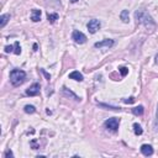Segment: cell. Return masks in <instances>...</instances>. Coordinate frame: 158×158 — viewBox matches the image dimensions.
<instances>
[{"label":"cell","instance_id":"obj_1","mask_svg":"<svg viewBox=\"0 0 158 158\" xmlns=\"http://www.w3.org/2000/svg\"><path fill=\"white\" fill-rule=\"evenodd\" d=\"M135 17L137 20V24H141L143 25L148 30H153L157 25L155 22V20L152 19V16L148 14L145 9H140V10H136L135 12Z\"/></svg>","mask_w":158,"mask_h":158},{"label":"cell","instance_id":"obj_2","mask_svg":"<svg viewBox=\"0 0 158 158\" xmlns=\"http://www.w3.org/2000/svg\"><path fill=\"white\" fill-rule=\"evenodd\" d=\"M25 77H26V73L21 69H12L10 72V82L14 87H19L21 85L25 80Z\"/></svg>","mask_w":158,"mask_h":158},{"label":"cell","instance_id":"obj_3","mask_svg":"<svg viewBox=\"0 0 158 158\" xmlns=\"http://www.w3.org/2000/svg\"><path fill=\"white\" fill-rule=\"evenodd\" d=\"M105 128L109 131H111V132H116L117 131V128H119V125H120V119H117V117H111V119H109V120L105 121Z\"/></svg>","mask_w":158,"mask_h":158},{"label":"cell","instance_id":"obj_4","mask_svg":"<svg viewBox=\"0 0 158 158\" xmlns=\"http://www.w3.org/2000/svg\"><path fill=\"white\" fill-rule=\"evenodd\" d=\"M72 38L74 40L76 43H79V44H83L87 42V36L84 35L83 32L78 31V30H74L73 33H72Z\"/></svg>","mask_w":158,"mask_h":158},{"label":"cell","instance_id":"obj_5","mask_svg":"<svg viewBox=\"0 0 158 158\" xmlns=\"http://www.w3.org/2000/svg\"><path fill=\"white\" fill-rule=\"evenodd\" d=\"M100 26H101V24H100V21H99V20H96V19L90 20V21L88 22V25H87L88 31L90 32V33H95L100 28Z\"/></svg>","mask_w":158,"mask_h":158},{"label":"cell","instance_id":"obj_6","mask_svg":"<svg viewBox=\"0 0 158 158\" xmlns=\"http://www.w3.org/2000/svg\"><path fill=\"white\" fill-rule=\"evenodd\" d=\"M40 89H41L40 84L38 83H35L28 89H26V94H27L28 96H36V95H38V94H40Z\"/></svg>","mask_w":158,"mask_h":158},{"label":"cell","instance_id":"obj_7","mask_svg":"<svg viewBox=\"0 0 158 158\" xmlns=\"http://www.w3.org/2000/svg\"><path fill=\"white\" fill-rule=\"evenodd\" d=\"M96 48H103V47H111L114 46V40H110V38H107V40H104V41L101 42H96L95 44H94Z\"/></svg>","mask_w":158,"mask_h":158},{"label":"cell","instance_id":"obj_8","mask_svg":"<svg viewBox=\"0 0 158 158\" xmlns=\"http://www.w3.org/2000/svg\"><path fill=\"white\" fill-rule=\"evenodd\" d=\"M141 152L143 156H152L153 155V148L151 145H142L141 146Z\"/></svg>","mask_w":158,"mask_h":158},{"label":"cell","instance_id":"obj_9","mask_svg":"<svg viewBox=\"0 0 158 158\" xmlns=\"http://www.w3.org/2000/svg\"><path fill=\"white\" fill-rule=\"evenodd\" d=\"M41 10H38V9H33L32 11H31V20L33 22H38L40 20H41Z\"/></svg>","mask_w":158,"mask_h":158},{"label":"cell","instance_id":"obj_10","mask_svg":"<svg viewBox=\"0 0 158 158\" xmlns=\"http://www.w3.org/2000/svg\"><path fill=\"white\" fill-rule=\"evenodd\" d=\"M62 91H63V94H64V95H66V96H68V98H72V99H74V100H77V101H80V98L77 96L76 94H74L73 91H71V90H69V89H67L66 87H63Z\"/></svg>","mask_w":158,"mask_h":158},{"label":"cell","instance_id":"obj_11","mask_svg":"<svg viewBox=\"0 0 158 158\" xmlns=\"http://www.w3.org/2000/svg\"><path fill=\"white\" fill-rule=\"evenodd\" d=\"M69 78L73 79V80H77V82H82L83 80V74L79 73L78 71H74L69 74Z\"/></svg>","mask_w":158,"mask_h":158},{"label":"cell","instance_id":"obj_12","mask_svg":"<svg viewBox=\"0 0 158 158\" xmlns=\"http://www.w3.org/2000/svg\"><path fill=\"white\" fill-rule=\"evenodd\" d=\"M10 20V15L9 14H4V15H1V16H0V27H4L5 25L8 24V21Z\"/></svg>","mask_w":158,"mask_h":158},{"label":"cell","instance_id":"obj_13","mask_svg":"<svg viewBox=\"0 0 158 158\" xmlns=\"http://www.w3.org/2000/svg\"><path fill=\"white\" fill-rule=\"evenodd\" d=\"M143 111H145V109H143L142 105L136 106V107L132 109V114H133V115H136V116H141V115H143Z\"/></svg>","mask_w":158,"mask_h":158},{"label":"cell","instance_id":"obj_14","mask_svg":"<svg viewBox=\"0 0 158 158\" xmlns=\"http://www.w3.org/2000/svg\"><path fill=\"white\" fill-rule=\"evenodd\" d=\"M120 17L122 20V22H125L127 24L130 20H128V17H130V15H128V10H122L121 14H120Z\"/></svg>","mask_w":158,"mask_h":158},{"label":"cell","instance_id":"obj_15","mask_svg":"<svg viewBox=\"0 0 158 158\" xmlns=\"http://www.w3.org/2000/svg\"><path fill=\"white\" fill-rule=\"evenodd\" d=\"M133 131H135V133L137 136H140V135H142V132H143V130H142V127L138 125V123H133Z\"/></svg>","mask_w":158,"mask_h":158},{"label":"cell","instance_id":"obj_16","mask_svg":"<svg viewBox=\"0 0 158 158\" xmlns=\"http://www.w3.org/2000/svg\"><path fill=\"white\" fill-rule=\"evenodd\" d=\"M47 19H48V21L51 24H54V22H56V20L58 19V14H56V12H54V14H48Z\"/></svg>","mask_w":158,"mask_h":158},{"label":"cell","instance_id":"obj_17","mask_svg":"<svg viewBox=\"0 0 158 158\" xmlns=\"http://www.w3.org/2000/svg\"><path fill=\"white\" fill-rule=\"evenodd\" d=\"M35 111H36V109H35L33 105H26L25 106V112L26 114H33Z\"/></svg>","mask_w":158,"mask_h":158},{"label":"cell","instance_id":"obj_18","mask_svg":"<svg viewBox=\"0 0 158 158\" xmlns=\"http://www.w3.org/2000/svg\"><path fill=\"white\" fill-rule=\"evenodd\" d=\"M119 72H120V74L122 77H126L127 74H128V68H126V67H120L119 68Z\"/></svg>","mask_w":158,"mask_h":158},{"label":"cell","instance_id":"obj_19","mask_svg":"<svg viewBox=\"0 0 158 158\" xmlns=\"http://www.w3.org/2000/svg\"><path fill=\"white\" fill-rule=\"evenodd\" d=\"M101 107H106L107 110H120V107L117 106H111V105H106V104H99Z\"/></svg>","mask_w":158,"mask_h":158},{"label":"cell","instance_id":"obj_20","mask_svg":"<svg viewBox=\"0 0 158 158\" xmlns=\"http://www.w3.org/2000/svg\"><path fill=\"white\" fill-rule=\"evenodd\" d=\"M14 47H15V49H14V52H15V54H20L21 53V47H20V43L16 41L15 42V44H14Z\"/></svg>","mask_w":158,"mask_h":158},{"label":"cell","instance_id":"obj_21","mask_svg":"<svg viewBox=\"0 0 158 158\" xmlns=\"http://www.w3.org/2000/svg\"><path fill=\"white\" fill-rule=\"evenodd\" d=\"M122 101L125 103V104H133V103H135V98L131 96V98H128V99H123Z\"/></svg>","mask_w":158,"mask_h":158},{"label":"cell","instance_id":"obj_22","mask_svg":"<svg viewBox=\"0 0 158 158\" xmlns=\"http://www.w3.org/2000/svg\"><path fill=\"white\" fill-rule=\"evenodd\" d=\"M8 157H14V153L10 151V150L5 151V153H4V158H8Z\"/></svg>","mask_w":158,"mask_h":158},{"label":"cell","instance_id":"obj_23","mask_svg":"<svg viewBox=\"0 0 158 158\" xmlns=\"http://www.w3.org/2000/svg\"><path fill=\"white\" fill-rule=\"evenodd\" d=\"M31 146H32L33 150H37V148H40V147L37 146V142H36V140H32V141H31Z\"/></svg>","mask_w":158,"mask_h":158},{"label":"cell","instance_id":"obj_24","mask_svg":"<svg viewBox=\"0 0 158 158\" xmlns=\"http://www.w3.org/2000/svg\"><path fill=\"white\" fill-rule=\"evenodd\" d=\"M155 127L158 130V106H157V112H156V122H155Z\"/></svg>","mask_w":158,"mask_h":158},{"label":"cell","instance_id":"obj_25","mask_svg":"<svg viewBox=\"0 0 158 158\" xmlns=\"http://www.w3.org/2000/svg\"><path fill=\"white\" fill-rule=\"evenodd\" d=\"M12 46H6V47H5V52H6V53H10V52H12Z\"/></svg>","mask_w":158,"mask_h":158},{"label":"cell","instance_id":"obj_26","mask_svg":"<svg viewBox=\"0 0 158 158\" xmlns=\"http://www.w3.org/2000/svg\"><path fill=\"white\" fill-rule=\"evenodd\" d=\"M41 72H42V73L44 74V77H46V78L48 79V80H49V79H51V76H49V74H48V73H47L46 71H44V69H41Z\"/></svg>","mask_w":158,"mask_h":158},{"label":"cell","instance_id":"obj_27","mask_svg":"<svg viewBox=\"0 0 158 158\" xmlns=\"http://www.w3.org/2000/svg\"><path fill=\"white\" fill-rule=\"evenodd\" d=\"M155 62H156V64H157V66H158V54H157V56H156V61H155Z\"/></svg>","mask_w":158,"mask_h":158},{"label":"cell","instance_id":"obj_28","mask_svg":"<svg viewBox=\"0 0 158 158\" xmlns=\"http://www.w3.org/2000/svg\"><path fill=\"white\" fill-rule=\"evenodd\" d=\"M33 51H37V44H33Z\"/></svg>","mask_w":158,"mask_h":158},{"label":"cell","instance_id":"obj_29","mask_svg":"<svg viewBox=\"0 0 158 158\" xmlns=\"http://www.w3.org/2000/svg\"><path fill=\"white\" fill-rule=\"evenodd\" d=\"M71 1H72V3H77V1H78V0H71Z\"/></svg>","mask_w":158,"mask_h":158}]
</instances>
